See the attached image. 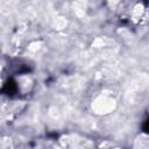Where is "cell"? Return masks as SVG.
<instances>
[{
    "label": "cell",
    "mask_w": 149,
    "mask_h": 149,
    "mask_svg": "<svg viewBox=\"0 0 149 149\" xmlns=\"http://www.w3.org/2000/svg\"><path fill=\"white\" fill-rule=\"evenodd\" d=\"M142 128H143V132H146L147 134H149V116L144 120V122L142 125Z\"/></svg>",
    "instance_id": "6da1fadb"
}]
</instances>
